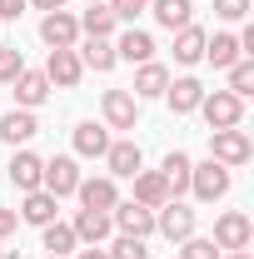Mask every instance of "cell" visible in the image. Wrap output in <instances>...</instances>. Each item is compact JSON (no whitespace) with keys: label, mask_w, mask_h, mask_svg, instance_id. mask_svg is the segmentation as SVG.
<instances>
[{"label":"cell","mask_w":254,"mask_h":259,"mask_svg":"<svg viewBox=\"0 0 254 259\" xmlns=\"http://www.w3.org/2000/svg\"><path fill=\"white\" fill-rule=\"evenodd\" d=\"M209 160L224 164V169H239V164H249L254 160V145H249V135L234 125V130H209Z\"/></svg>","instance_id":"cell-1"},{"label":"cell","mask_w":254,"mask_h":259,"mask_svg":"<svg viewBox=\"0 0 254 259\" xmlns=\"http://www.w3.org/2000/svg\"><path fill=\"white\" fill-rule=\"evenodd\" d=\"M199 115H204V125H209V130H234L239 120H244V100L229 95V90H204Z\"/></svg>","instance_id":"cell-2"},{"label":"cell","mask_w":254,"mask_h":259,"mask_svg":"<svg viewBox=\"0 0 254 259\" xmlns=\"http://www.w3.org/2000/svg\"><path fill=\"white\" fill-rule=\"evenodd\" d=\"M190 194L199 199V204H215V199H224L229 194V169L215 160L204 164H190Z\"/></svg>","instance_id":"cell-3"},{"label":"cell","mask_w":254,"mask_h":259,"mask_svg":"<svg viewBox=\"0 0 254 259\" xmlns=\"http://www.w3.org/2000/svg\"><path fill=\"white\" fill-rule=\"evenodd\" d=\"M155 234H164L170 244H185L194 234V209L190 204H180V199H164L155 209Z\"/></svg>","instance_id":"cell-4"},{"label":"cell","mask_w":254,"mask_h":259,"mask_svg":"<svg viewBox=\"0 0 254 259\" xmlns=\"http://www.w3.org/2000/svg\"><path fill=\"white\" fill-rule=\"evenodd\" d=\"M80 180H85V175H80L75 155H50V160H45V175H40V190H50L55 199H65V194H75Z\"/></svg>","instance_id":"cell-5"},{"label":"cell","mask_w":254,"mask_h":259,"mask_svg":"<svg viewBox=\"0 0 254 259\" xmlns=\"http://www.w3.org/2000/svg\"><path fill=\"white\" fill-rule=\"evenodd\" d=\"M40 40H45L50 50H75V45H80V20H75L70 10H45Z\"/></svg>","instance_id":"cell-6"},{"label":"cell","mask_w":254,"mask_h":259,"mask_svg":"<svg viewBox=\"0 0 254 259\" xmlns=\"http://www.w3.org/2000/svg\"><path fill=\"white\" fill-rule=\"evenodd\" d=\"M249 239H254V225L244 209H224L215 220V244L220 249H249Z\"/></svg>","instance_id":"cell-7"},{"label":"cell","mask_w":254,"mask_h":259,"mask_svg":"<svg viewBox=\"0 0 254 259\" xmlns=\"http://www.w3.org/2000/svg\"><path fill=\"white\" fill-rule=\"evenodd\" d=\"M110 225L120 229V234H130V239H150L155 234V209H145V204H115L110 209Z\"/></svg>","instance_id":"cell-8"},{"label":"cell","mask_w":254,"mask_h":259,"mask_svg":"<svg viewBox=\"0 0 254 259\" xmlns=\"http://www.w3.org/2000/svg\"><path fill=\"white\" fill-rule=\"evenodd\" d=\"M105 164H110V180H135V175L145 169V155H140V145H135V140H110Z\"/></svg>","instance_id":"cell-9"},{"label":"cell","mask_w":254,"mask_h":259,"mask_svg":"<svg viewBox=\"0 0 254 259\" xmlns=\"http://www.w3.org/2000/svg\"><path fill=\"white\" fill-rule=\"evenodd\" d=\"M100 110H105V125L110 130H135V120H140V100L130 90H105Z\"/></svg>","instance_id":"cell-10"},{"label":"cell","mask_w":254,"mask_h":259,"mask_svg":"<svg viewBox=\"0 0 254 259\" xmlns=\"http://www.w3.org/2000/svg\"><path fill=\"white\" fill-rule=\"evenodd\" d=\"M45 80L50 85H60V90H75L80 80H85V65L75 50H50V60H45Z\"/></svg>","instance_id":"cell-11"},{"label":"cell","mask_w":254,"mask_h":259,"mask_svg":"<svg viewBox=\"0 0 254 259\" xmlns=\"http://www.w3.org/2000/svg\"><path fill=\"white\" fill-rule=\"evenodd\" d=\"M75 194H80V204H85V209H105V214L120 204V190H115V180H110V175H90V180H80Z\"/></svg>","instance_id":"cell-12"},{"label":"cell","mask_w":254,"mask_h":259,"mask_svg":"<svg viewBox=\"0 0 254 259\" xmlns=\"http://www.w3.org/2000/svg\"><path fill=\"white\" fill-rule=\"evenodd\" d=\"M35 135H40V120H35V110H10V115H0V140L15 150V145H30Z\"/></svg>","instance_id":"cell-13"},{"label":"cell","mask_w":254,"mask_h":259,"mask_svg":"<svg viewBox=\"0 0 254 259\" xmlns=\"http://www.w3.org/2000/svg\"><path fill=\"white\" fill-rule=\"evenodd\" d=\"M10 85H15V105H20V110H40V105L50 100V80H45V70H20Z\"/></svg>","instance_id":"cell-14"},{"label":"cell","mask_w":254,"mask_h":259,"mask_svg":"<svg viewBox=\"0 0 254 259\" xmlns=\"http://www.w3.org/2000/svg\"><path fill=\"white\" fill-rule=\"evenodd\" d=\"M70 229H75V239H80V244H105V239L115 234V225H110V214H105V209H75Z\"/></svg>","instance_id":"cell-15"},{"label":"cell","mask_w":254,"mask_h":259,"mask_svg":"<svg viewBox=\"0 0 254 259\" xmlns=\"http://www.w3.org/2000/svg\"><path fill=\"white\" fill-rule=\"evenodd\" d=\"M159 100H164L175 115H194V110H199V100H204V85H199L194 75H180V80H170V90H164Z\"/></svg>","instance_id":"cell-16"},{"label":"cell","mask_w":254,"mask_h":259,"mask_svg":"<svg viewBox=\"0 0 254 259\" xmlns=\"http://www.w3.org/2000/svg\"><path fill=\"white\" fill-rule=\"evenodd\" d=\"M40 175H45V160L35 155V150H15V160H10V185L20 194L40 190Z\"/></svg>","instance_id":"cell-17"},{"label":"cell","mask_w":254,"mask_h":259,"mask_svg":"<svg viewBox=\"0 0 254 259\" xmlns=\"http://www.w3.org/2000/svg\"><path fill=\"white\" fill-rule=\"evenodd\" d=\"M115 60H130V65L155 60V35H150V30H135V25H130V30L115 40Z\"/></svg>","instance_id":"cell-18"},{"label":"cell","mask_w":254,"mask_h":259,"mask_svg":"<svg viewBox=\"0 0 254 259\" xmlns=\"http://www.w3.org/2000/svg\"><path fill=\"white\" fill-rule=\"evenodd\" d=\"M75 20H80V35H85V40H110L115 25H120V20H115V10H110L105 0L85 5V15H75Z\"/></svg>","instance_id":"cell-19"},{"label":"cell","mask_w":254,"mask_h":259,"mask_svg":"<svg viewBox=\"0 0 254 259\" xmlns=\"http://www.w3.org/2000/svg\"><path fill=\"white\" fill-rule=\"evenodd\" d=\"M164 90H170V70H164L159 60H145L140 70H135V90H130L135 100H159Z\"/></svg>","instance_id":"cell-20"},{"label":"cell","mask_w":254,"mask_h":259,"mask_svg":"<svg viewBox=\"0 0 254 259\" xmlns=\"http://www.w3.org/2000/svg\"><path fill=\"white\" fill-rule=\"evenodd\" d=\"M55 204H60V199H55L50 190H30V194H25V204H20V225H35V229H45L50 220H55V214H60Z\"/></svg>","instance_id":"cell-21"},{"label":"cell","mask_w":254,"mask_h":259,"mask_svg":"<svg viewBox=\"0 0 254 259\" xmlns=\"http://www.w3.org/2000/svg\"><path fill=\"white\" fill-rule=\"evenodd\" d=\"M105 150H110V130H105V125H95V120L75 125V155H85V160H105Z\"/></svg>","instance_id":"cell-22"},{"label":"cell","mask_w":254,"mask_h":259,"mask_svg":"<svg viewBox=\"0 0 254 259\" xmlns=\"http://www.w3.org/2000/svg\"><path fill=\"white\" fill-rule=\"evenodd\" d=\"M170 199V185H164V175L159 169H140L135 175V204H145V209H159Z\"/></svg>","instance_id":"cell-23"},{"label":"cell","mask_w":254,"mask_h":259,"mask_svg":"<svg viewBox=\"0 0 254 259\" xmlns=\"http://www.w3.org/2000/svg\"><path fill=\"white\" fill-rule=\"evenodd\" d=\"M190 155L185 150H170L164 155V164H159V175H164V185H170V199H180V194L190 190Z\"/></svg>","instance_id":"cell-24"},{"label":"cell","mask_w":254,"mask_h":259,"mask_svg":"<svg viewBox=\"0 0 254 259\" xmlns=\"http://www.w3.org/2000/svg\"><path fill=\"white\" fill-rule=\"evenodd\" d=\"M239 55H244V50H239V35H229V30H220V35L204 40V60L215 65V70H229Z\"/></svg>","instance_id":"cell-25"},{"label":"cell","mask_w":254,"mask_h":259,"mask_svg":"<svg viewBox=\"0 0 254 259\" xmlns=\"http://www.w3.org/2000/svg\"><path fill=\"white\" fill-rule=\"evenodd\" d=\"M75 55H80L85 70H95V75H110V70L120 65V60H115V40H85Z\"/></svg>","instance_id":"cell-26"},{"label":"cell","mask_w":254,"mask_h":259,"mask_svg":"<svg viewBox=\"0 0 254 259\" xmlns=\"http://www.w3.org/2000/svg\"><path fill=\"white\" fill-rule=\"evenodd\" d=\"M150 10H155V20L164 25V30H185V25H194V5H190V0H150Z\"/></svg>","instance_id":"cell-27"},{"label":"cell","mask_w":254,"mask_h":259,"mask_svg":"<svg viewBox=\"0 0 254 259\" xmlns=\"http://www.w3.org/2000/svg\"><path fill=\"white\" fill-rule=\"evenodd\" d=\"M204 40H209V35L199 30V25L175 30V60H180V65H199V60H204Z\"/></svg>","instance_id":"cell-28"},{"label":"cell","mask_w":254,"mask_h":259,"mask_svg":"<svg viewBox=\"0 0 254 259\" xmlns=\"http://www.w3.org/2000/svg\"><path fill=\"white\" fill-rule=\"evenodd\" d=\"M75 244H80V239H75V229L70 225H60V220H50V225L40 229V249H45V254H75Z\"/></svg>","instance_id":"cell-29"},{"label":"cell","mask_w":254,"mask_h":259,"mask_svg":"<svg viewBox=\"0 0 254 259\" xmlns=\"http://www.w3.org/2000/svg\"><path fill=\"white\" fill-rule=\"evenodd\" d=\"M229 95H239V100L254 95V60L249 55H239V60L229 65Z\"/></svg>","instance_id":"cell-30"},{"label":"cell","mask_w":254,"mask_h":259,"mask_svg":"<svg viewBox=\"0 0 254 259\" xmlns=\"http://www.w3.org/2000/svg\"><path fill=\"white\" fill-rule=\"evenodd\" d=\"M224 249L215 244V239H199V234H190L185 244H180V259H220Z\"/></svg>","instance_id":"cell-31"},{"label":"cell","mask_w":254,"mask_h":259,"mask_svg":"<svg viewBox=\"0 0 254 259\" xmlns=\"http://www.w3.org/2000/svg\"><path fill=\"white\" fill-rule=\"evenodd\" d=\"M110 259H150V249H145V239H130V234H120L110 249H105Z\"/></svg>","instance_id":"cell-32"},{"label":"cell","mask_w":254,"mask_h":259,"mask_svg":"<svg viewBox=\"0 0 254 259\" xmlns=\"http://www.w3.org/2000/svg\"><path fill=\"white\" fill-rule=\"evenodd\" d=\"M20 70H25V55H20L15 45H0V85H10Z\"/></svg>","instance_id":"cell-33"},{"label":"cell","mask_w":254,"mask_h":259,"mask_svg":"<svg viewBox=\"0 0 254 259\" xmlns=\"http://www.w3.org/2000/svg\"><path fill=\"white\" fill-rule=\"evenodd\" d=\"M105 5L115 10V20H130V25H135V15L150 10V0H105Z\"/></svg>","instance_id":"cell-34"},{"label":"cell","mask_w":254,"mask_h":259,"mask_svg":"<svg viewBox=\"0 0 254 259\" xmlns=\"http://www.w3.org/2000/svg\"><path fill=\"white\" fill-rule=\"evenodd\" d=\"M215 15L220 20H244L249 15V0H215Z\"/></svg>","instance_id":"cell-35"},{"label":"cell","mask_w":254,"mask_h":259,"mask_svg":"<svg viewBox=\"0 0 254 259\" xmlns=\"http://www.w3.org/2000/svg\"><path fill=\"white\" fill-rule=\"evenodd\" d=\"M15 229H20V214H15V209H0V244H5Z\"/></svg>","instance_id":"cell-36"},{"label":"cell","mask_w":254,"mask_h":259,"mask_svg":"<svg viewBox=\"0 0 254 259\" xmlns=\"http://www.w3.org/2000/svg\"><path fill=\"white\" fill-rule=\"evenodd\" d=\"M30 0H0V20H20Z\"/></svg>","instance_id":"cell-37"},{"label":"cell","mask_w":254,"mask_h":259,"mask_svg":"<svg viewBox=\"0 0 254 259\" xmlns=\"http://www.w3.org/2000/svg\"><path fill=\"white\" fill-rule=\"evenodd\" d=\"M75 259H110V254H105L100 244H90V249H75Z\"/></svg>","instance_id":"cell-38"},{"label":"cell","mask_w":254,"mask_h":259,"mask_svg":"<svg viewBox=\"0 0 254 259\" xmlns=\"http://www.w3.org/2000/svg\"><path fill=\"white\" fill-rule=\"evenodd\" d=\"M35 10H65V0H30Z\"/></svg>","instance_id":"cell-39"},{"label":"cell","mask_w":254,"mask_h":259,"mask_svg":"<svg viewBox=\"0 0 254 259\" xmlns=\"http://www.w3.org/2000/svg\"><path fill=\"white\" fill-rule=\"evenodd\" d=\"M220 259H254L249 249H229V254H220Z\"/></svg>","instance_id":"cell-40"},{"label":"cell","mask_w":254,"mask_h":259,"mask_svg":"<svg viewBox=\"0 0 254 259\" xmlns=\"http://www.w3.org/2000/svg\"><path fill=\"white\" fill-rule=\"evenodd\" d=\"M45 259H65V254H45Z\"/></svg>","instance_id":"cell-41"},{"label":"cell","mask_w":254,"mask_h":259,"mask_svg":"<svg viewBox=\"0 0 254 259\" xmlns=\"http://www.w3.org/2000/svg\"><path fill=\"white\" fill-rule=\"evenodd\" d=\"M0 259H5V244H0Z\"/></svg>","instance_id":"cell-42"},{"label":"cell","mask_w":254,"mask_h":259,"mask_svg":"<svg viewBox=\"0 0 254 259\" xmlns=\"http://www.w3.org/2000/svg\"><path fill=\"white\" fill-rule=\"evenodd\" d=\"M85 5H95V0H85Z\"/></svg>","instance_id":"cell-43"}]
</instances>
